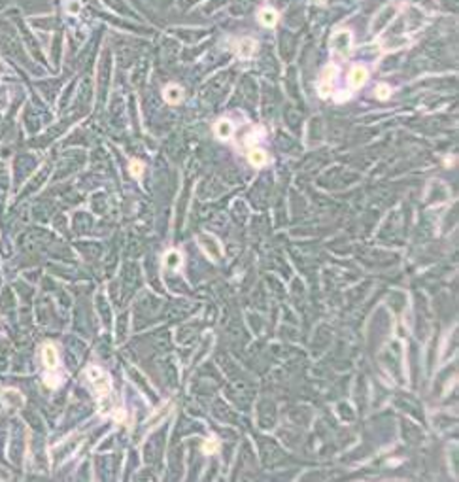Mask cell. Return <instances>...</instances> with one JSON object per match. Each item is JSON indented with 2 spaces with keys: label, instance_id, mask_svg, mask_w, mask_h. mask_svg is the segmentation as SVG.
<instances>
[{
  "label": "cell",
  "instance_id": "cell-1",
  "mask_svg": "<svg viewBox=\"0 0 459 482\" xmlns=\"http://www.w3.org/2000/svg\"><path fill=\"white\" fill-rule=\"evenodd\" d=\"M87 377H89V382H91L93 389L96 391V395L102 397V399H108L110 391H112V380L106 375V371H102L96 365H91L87 369Z\"/></svg>",
  "mask_w": 459,
  "mask_h": 482
},
{
  "label": "cell",
  "instance_id": "cell-2",
  "mask_svg": "<svg viewBox=\"0 0 459 482\" xmlns=\"http://www.w3.org/2000/svg\"><path fill=\"white\" fill-rule=\"evenodd\" d=\"M331 51L335 55L342 57V59L350 57V53H352V32L348 28L336 30L335 34L331 36Z\"/></svg>",
  "mask_w": 459,
  "mask_h": 482
},
{
  "label": "cell",
  "instance_id": "cell-3",
  "mask_svg": "<svg viewBox=\"0 0 459 482\" xmlns=\"http://www.w3.org/2000/svg\"><path fill=\"white\" fill-rule=\"evenodd\" d=\"M199 244H201V248L204 250V254L210 257L212 261H220L221 257H223V246H221V242L216 238V236L208 235V233H204V235L199 236Z\"/></svg>",
  "mask_w": 459,
  "mask_h": 482
},
{
  "label": "cell",
  "instance_id": "cell-4",
  "mask_svg": "<svg viewBox=\"0 0 459 482\" xmlns=\"http://www.w3.org/2000/svg\"><path fill=\"white\" fill-rule=\"evenodd\" d=\"M336 76H338V66L336 65H329L323 68L321 78H319V85H317V91H319V96H321V98H325V96L331 95Z\"/></svg>",
  "mask_w": 459,
  "mask_h": 482
},
{
  "label": "cell",
  "instance_id": "cell-5",
  "mask_svg": "<svg viewBox=\"0 0 459 482\" xmlns=\"http://www.w3.org/2000/svg\"><path fill=\"white\" fill-rule=\"evenodd\" d=\"M348 80H350V85H352L354 89H359V87H363V85L367 84V80H369V70L361 65H355L354 68L350 70Z\"/></svg>",
  "mask_w": 459,
  "mask_h": 482
},
{
  "label": "cell",
  "instance_id": "cell-6",
  "mask_svg": "<svg viewBox=\"0 0 459 482\" xmlns=\"http://www.w3.org/2000/svg\"><path fill=\"white\" fill-rule=\"evenodd\" d=\"M255 49H257V42L253 38H242L236 46V55L240 59H251Z\"/></svg>",
  "mask_w": 459,
  "mask_h": 482
},
{
  "label": "cell",
  "instance_id": "cell-7",
  "mask_svg": "<svg viewBox=\"0 0 459 482\" xmlns=\"http://www.w3.org/2000/svg\"><path fill=\"white\" fill-rule=\"evenodd\" d=\"M42 356H44V365H46L49 371L57 369L59 354H57V348H55L53 344H46V346H44V350H42Z\"/></svg>",
  "mask_w": 459,
  "mask_h": 482
},
{
  "label": "cell",
  "instance_id": "cell-8",
  "mask_svg": "<svg viewBox=\"0 0 459 482\" xmlns=\"http://www.w3.org/2000/svg\"><path fill=\"white\" fill-rule=\"evenodd\" d=\"M214 132H216V136L220 140H229L232 136V132H234V127H232V123L229 119H220L216 123V127H214Z\"/></svg>",
  "mask_w": 459,
  "mask_h": 482
},
{
  "label": "cell",
  "instance_id": "cell-9",
  "mask_svg": "<svg viewBox=\"0 0 459 482\" xmlns=\"http://www.w3.org/2000/svg\"><path fill=\"white\" fill-rule=\"evenodd\" d=\"M163 96H164V100H166L168 104L182 102V98H183L182 87H180V85H168V87L163 91Z\"/></svg>",
  "mask_w": 459,
  "mask_h": 482
},
{
  "label": "cell",
  "instance_id": "cell-10",
  "mask_svg": "<svg viewBox=\"0 0 459 482\" xmlns=\"http://www.w3.org/2000/svg\"><path fill=\"white\" fill-rule=\"evenodd\" d=\"M248 161L253 165V167H265L268 161V155L265 150H261V148H251L248 153Z\"/></svg>",
  "mask_w": 459,
  "mask_h": 482
},
{
  "label": "cell",
  "instance_id": "cell-11",
  "mask_svg": "<svg viewBox=\"0 0 459 482\" xmlns=\"http://www.w3.org/2000/svg\"><path fill=\"white\" fill-rule=\"evenodd\" d=\"M183 263V257L182 254L178 252V250H170V252H166V255H164V267L166 269H170V271H178L180 267H182Z\"/></svg>",
  "mask_w": 459,
  "mask_h": 482
},
{
  "label": "cell",
  "instance_id": "cell-12",
  "mask_svg": "<svg viewBox=\"0 0 459 482\" xmlns=\"http://www.w3.org/2000/svg\"><path fill=\"white\" fill-rule=\"evenodd\" d=\"M259 21L265 27H274L278 23V11L272 8H263L259 11Z\"/></svg>",
  "mask_w": 459,
  "mask_h": 482
},
{
  "label": "cell",
  "instance_id": "cell-13",
  "mask_svg": "<svg viewBox=\"0 0 459 482\" xmlns=\"http://www.w3.org/2000/svg\"><path fill=\"white\" fill-rule=\"evenodd\" d=\"M2 401L8 403L10 406H21L25 399H23V395H21L19 391H15V389H6V391L2 393Z\"/></svg>",
  "mask_w": 459,
  "mask_h": 482
},
{
  "label": "cell",
  "instance_id": "cell-14",
  "mask_svg": "<svg viewBox=\"0 0 459 482\" xmlns=\"http://www.w3.org/2000/svg\"><path fill=\"white\" fill-rule=\"evenodd\" d=\"M220 450V441L216 437H210L206 443L202 444V452L204 454H216Z\"/></svg>",
  "mask_w": 459,
  "mask_h": 482
},
{
  "label": "cell",
  "instance_id": "cell-15",
  "mask_svg": "<svg viewBox=\"0 0 459 482\" xmlns=\"http://www.w3.org/2000/svg\"><path fill=\"white\" fill-rule=\"evenodd\" d=\"M144 170H146V165L140 159L131 161V174H133L134 178H142Z\"/></svg>",
  "mask_w": 459,
  "mask_h": 482
},
{
  "label": "cell",
  "instance_id": "cell-16",
  "mask_svg": "<svg viewBox=\"0 0 459 482\" xmlns=\"http://www.w3.org/2000/svg\"><path fill=\"white\" fill-rule=\"evenodd\" d=\"M374 95H376V98H380V100H387V98L391 96V87L385 84H380L378 87H376Z\"/></svg>",
  "mask_w": 459,
  "mask_h": 482
},
{
  "label": "cell",
  "instance_id": "cell-17",
  "mask_svg": "<svg viewBox=\"0 0 459 482\" xmlns=\"http://www.w3.org/2000/svg\"><path fill=\"white\" fill-rule=\"evenodd\" d=\"M168 406H170V405H166V406H164V410H163V408H161V410H159V412H157V414H155V416H153V418H152V420H150V425H152V427H153V425H157V422H159V418H163L164 414H168V410H170Z\"/></svg>",
  "mask_w": 459,
  "mask_h": 482
},
{
  "label": "cell",
  "instance_id": "cell-18",
  "mask_svg": "<svg viewBox=\"0 0 459 482\" xmlns=\"http://www.w3.org/2000/svg\"><path fill=\"white\" fill-rule=\"evenodd\" d=\"M314 2H316V4H323V2H325V0H314Z\"/></svg>",
  "mask_w": 459,
  "mask_h": 482
}]
</instances>
